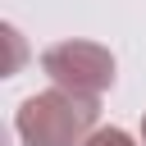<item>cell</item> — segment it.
<instances>
[{
	"mask_svg": "<svg viewBox=\"0 0 146 146\" xmlns=\"http://www.w3.org/2000/svg\"><path fill=\"white\" fill-rule=\"evenodd\" d=\"M41 68L73 96H91L100 100V91L114 82V59L105 46H91V41H59L41 55Z\"/></svg>",
	"mask_w": 146,
	"mask_h": 146,
	"instance_id": "cell-2",
	"label": "cell"
},
{
	"mask_svg": "<svg viewBox=\"0 0 146 146\" xmlns=\"http://www.w3.org/2000/svg\"><path fill=\"white\" fill-rule=\"evenodd\" d=\"M87 146H132V137H128L123 128H100V132L87 137Z\"/></svg>",
	"mask_w": 146,
	"mask_h": 146,
	"instance_id": "cell-3",
	"label": "cell"
},
{
	"mask_svg": "<svg viewBox=\"0 0 146 146\" xmlns=\"http://www.w3.org/2000/svg\"><path fill=\"white\" fill-rule=\"evenodd\" d=\"M141 137H146V123H141Z\"/></svg>",
	"mask_w": 146,
	"mask_h": 146,
	"instance_id": "cell-4",
	"label": "cell"
},
{
	"mask_svg": "<svg viewBox=\"0 0 146 146\" xmlns=\"http://www.w3.org/2000/svg\"><path fill=\"white\" fill-rule=\"evenodd\" d=\"M91 123H96V100L73 96L64 87L27 96L14 119V128L27 146H87L82 137L91 132Z\"/></svg>",
	"mask_w": 146,
	"mask_h": 146,
	"instance_id": "cell-1",
	"label": "cell"
}]
</instances>
